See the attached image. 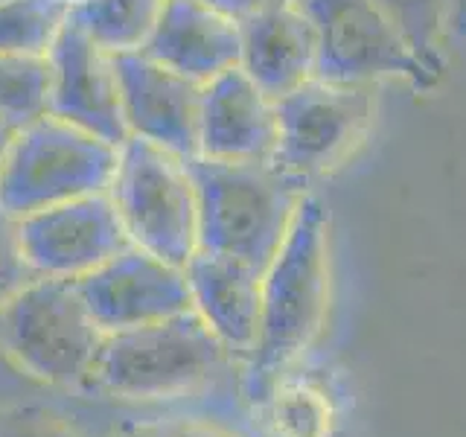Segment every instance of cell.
<instances>
[{
    "label": "cell",
    "instance_id": "cell-14",
    "mask_svg": "<svg viewBox=\"0 0 466 437\" xmlns=\"http://www.w3.org/2000/svg\"><path fill=\"white\" fill-rule=\"evenodd\" d=\"M184 271L193 312L230 356H251L259 339L262 271L245 259L201 248L189 257Z\"/></svg>",
    "mask_w": 466,
    "mask_h": 437
},
{
    "label": "cell",
    "instance_id": "cell-9",
    "mask_svg": "<svg viewBox=\"0 0 466 437\" xmlns=\"http://www.w3.org/2000/svg\"><path fill=\"white\" fill-rule=\"evenodd\" d=\"M21 239L33 271L58 280H82L131 245L108 193L21 216Z\"/></svg>",
    "mask_w": 466,
    "mask_h": 437
},
{
    "label": "cell",
    "instance_id": "cell-22",
    "mask_svg": "<svg viewBox=\"0 0 466 437\" xmlns=\"http://www.w3.org/2000/svg\"><path fill=\"white\" fill-rule=\"evenodd\" d=\"M274 422L283 437H320L324 434V408L315 400V393L303 388H289L277 393Z\"/></svg>",
    "mask_w": 466,
    "mask_h": 437
},
{
    "label": "cell",
    "instance_id": "cell-7",
    "mask_svg": "<svg viewBox=\"0 0 466 437\" xmlns=\"http://www.w3.org/2000/svg\"><path fill=\"white\" fill-rule=\"evenodd\" d=\"M376 111V85L309 79L277 99L274 164L309 184L339 167L368 135Z\"/></svg>",
    "mask_w": 466,
    "mask_h": 437
},
{
    "label": "cell",
    "instance_id": "cell-2",
    "mask_svg": "<svg viewBox=\"0 0 466 437\" xmlns=\"http://www.w3.org/2000/svg\"><path fill=\"white\" fill-rule=\"evenodd\" d=\"M329 216L324 201L306 193L280 251L262 271L259 339L251 359L254 382L295 361L324 327L329 295Z\"/></svg>",
    "mask_w": 466,
    "mask_h": 437
},
{
    "label": "cell",
    "instance_id": "cell-20",
    "mask_svg": "<svg viewBox=\"0 0 466 437\" xmlns=\"http://www.w3.org/2000/svg\"><path fill=\"white\" fill-rule=\"evenodd\" d=\"M70 15V0H4L0 53L47 56Z\"/></svg>",
    "mask_w": 466,
    "mask_h": 437
},
{
    "label": "cell",
    "instance_id": "cell-19",
    "mask_svg": "<svg viewBox=\"0 0 466 437\" xmlns=\"http://www.w3.org/2000/svg\"><path fill=\"white\" fill-rule=\"evenodd\" d=\"M382 15L408 44L417 62L434 79L443 70V41H449L451 0H373Z\"/></svg>",
    "mask_w": 466,
    "mask_h": 437
},
{
    "label": "cell",
    "instance_id": "cell-11",
    "mask_svg": "<svg viewBox=\"0 0 466 437\" xmlns=\"http://www.w3.org/2000/svg\"><path fill=\"white\" fill-rule=\"evenodd\" d=\"M128 137L149 140L164 149L198 155L201 85L155 62L143 50L114 56Z\"/></svg>",
    "mask_w": 466,
    "mask_h": 437
},
{
    "label": "cell",
    "instance_id": "cell-21",
    "mask_svg": "<svg viewBox=\"0 0 466 437\" xmlns=\"http://www.w3.org/2000/svg\"><path fill=\"white\" fill-rule=\"evenodd\" d=\"M35 271L24 254L21 218L0 208V312L35 280Z\"/></svg>",
    "mask_w": 466,
    "mask_h": 437
},
{
    "label": "cell",
    "instance_id": "cell-3",
    "mask_svg": "<svg viewBox=\"0 0 466 437\" xmlns=\"http://www.w3.org/2000/svg\"><path fill=\"white\" fill-rule=\"evenodd\" d=\"M228 361L225 344L189 310L157 324L108 332L87 385L116 400H172L208 385Z\"/></svg>",
    "mask_w": 466,
    "mask_h": 437
},
{
    "label": "cell",
    "instance_id": "cell-18",
    "mask_svg": "<svg viewBox=\"0 0 466 437\" xmlns=\"http://www.w3.org/2000/svg\"><path fill=\"white\" fill-rule=\"evenodd\" d=\"M53 70L47 56L0 53V123L12 131L50 114Z\"/></svg>",
    "mask_w": 466,
    "mask_h": 437
},
{
    "label": "cell",
    "instance_id": "cell-23",
    "mask_svg": "<svg viewBox=\"0 0 466 437\" xmlns=\"http://www.w3.org/2000/svg\"><path fill=\"white\" fill-rule=\"evenodd\" d=\"M0 437H82L50 408L15 405L0 408Z\"/></svg>",
    "mask_w": 466,
    "mask_h": 437
},
{
    "label": "cell",
    "instance_id": "cell-8",
    "mask_svg": "<svg viewBox=\"0 0 466 437\" xmlns=\"http://www.w3.org/2000/svg\"><path fill=\"white\" fill-rule=\"evenodd\" d=\"M318 38V79L376 85L408 79L431 87L437 79L422 67L373 0H298Z\"/></svg>",
    "mask_w": 466,
    "mask_h": 437
},
{
    "label": "cell",
    "instance_id": "cell-1",
    "mask_svg": "<svg viewBox=\"0 0 466 437\" xmlns=\"http://www.w3.org/2000/svg\"><path fill=\"white\" fill-rule=\"evenodd\" d=\"M198 204V248L266 271L306 196V181L274 160L187 158Z\"/></svg>",
    "mask_w": 466,
    "mask_h": 437
},
{
    "label": "cell",
    "instance_id": "cell-10",
    "mask_svg": "<svg viewBox=\"0 0 466 437\" xmlns=\"http://www.w3.org/2000/svg\"><path fill=\"white\" fill-rule=\"evenodd\" d=\"M76 283L106 335L157 324L193 310L187 271L137 245L123 248L106 266Z\"/></svg>",
    "mask_w": 466,
    "mask_h": 437
},
{
    "label": "cell",
    "instance_id": "cell-15",
    "mask_svg": "<svg viewBox=\"0 0 466 437\" xmlns=\"http://www.w3.org/2000/svg\"><path fill=\"white\" fill-rule=\"evenodd\" d=\"M143 53L187 79L208 85L239 67V21L204 0H164Z\"/></svg>",
    "mask_w": 466,
    "mask_h": 437
},
{
    "label": "cell",
    "instance_id": "cell-25",
    "mask_svg": "<svg viewBox=\"0 0 466 437\" xmlns=\"http://www.w3.org/2000/svg\"><path fill=\"white\" fill-rule=\"evenodd\" d=\"M204 4L230 15V18L242 21V18H248V15H254L259 9H268L274 4H286V0H204Z\"/></svg>",
    "mask_w": 466,
    "mask_h": 437
},
{
    "label": "cell",
    "instance_id": "cell-27",
    "mask_svg": "<svg viewBox=\"0 0 466 437\" xmlns=\"http://www.w3.org/2000/svg\"><path fill=\"white\" fill-rule=\"evenodd\" d=\"M15 131L9 126L0 123V175H4V164H6V155H9V143H12Z\"/></svg>",
    "mask_w": 466,
    "mask_h": 437
},
{
    "label": "cell",
    "instance_id": "cell-28",
    "mask_svg": "<svg viewBox=\"0 0 466 437\" xmlns=\"http://www.w3.org/2000/svg\"><path fill=\"white\" fill-rule=\"evenodd\" d=\"M0 4H4V0H0Z\"/></svg>",
    "mask_w": 466,
    "mask_h": 437
},
{
    "label": "cell",
    "instance_id": "cell-16",
    "mask_svg": "<svg viewBox=\"0 0 466 437\" xmlns=\"http://www.w3.org/2000/svg\"><path fill=\"white\" fill-rule=\"evenodd\" d=\"M239 67L274 102L318 76V38L298 0L274 4L239 21Z\"/></svg>",
    "mask_w": 466,
    "mask_h": 437
},
{
    "label": "cell",
    "instance_id": "cell-5",
    "mask_svg": "<svg viewBox=\"0 0 466 437\" xmlns=\"http://www.w3.org/2000/svg\"><path fill=\"white\" fill-rule=\"evenodd\" d=\"M120 146L44 114L12 135L0 175V208L26 216L70 198L108 193Z\"/></svg>",
    "mask_w": 466,
    "mask_h": 437
},
{
    "label": "cell",
    "instance_id": "cell-6",
    "mask_svg": "<svg viewBox=\"0 0 466 437\" xmlns=\"http://www.w3.org/2000/svg\"><path fill=\"white\" fill-rule=\"evenodd\" d=\"M108 196L131 245L181 269L198 251V204L187 158L128 137Z\"/></svg>",
    "mask_w": 466,
    "mask_h": 437
},
{
    "label": "cell",
    "instance_id": "cell-13",
    "mask_svg": "<svg viewBox=\"0 0 466 437\" xmlns=\"http://www.w3.org/2000/svg\"><path fill=\"white\" fill-rule=\"evenodd\" d=\"M277 146V102L233 67L201 85L198 155L216 160H271Z\"/></svg>",
    "mask_w": 466,
    "mask_h": 437
},
{
    "label": "cell",
    "instance_id": "cell-29",
    "mask_svg": "<svg viewBox=\"0 0 466 437\" xmlns=\"http://www.w3.org/2000/svg\"><path fill=\"white\" fill-rule=\"evenodd\" d=\"M70 4H73V0H70Z\"/></svg>",
    "mask_w": 466,
    "mask_h": 437
},
{
    "label": "cell",
    "instance_id": "cell-4",
    "mask_svg": "<svg viewBox=\"0 0 466 437\" xmlns=\"http://www.w3.org/2000/svg\"><path fill=\"white\" fill-rule=\"evenodd\" d=\"M102 341L76 280L35 277L0 312V350L44 385H87Z\"/></svg>",
    "mask_w": 466,
    "mask_h": 437
},
{
    "label": "cell",
    "instance_id": "cell-24",
    "mask_svg": "<svg viewBox=\"0 0 466 437\" xmlns=\"http://www.w3.org/2000/svg\"><path fill=\"white\" fill-rule=\"evenodd\" d=\"M116 437H242V434L218 426V422H208V420L172 417V420H155V422H146V426L126 429Z\"/></svg>",
    "mask_w": 466,
    "mask_h": 437
},
{
    "label": "cell",
    "instance_id": "cell-26",
    "mask_svg": "<svg viewBox=\"0 0 466 437\" xmlns=\"http://www.w3.org/2000/svg\"><path fill=\"white\" fill-rule=\"evenodd\" d=\"M449 38L451 41H466V0H451Z\"/></svg>",
    "mask_w": 466,
    "mask_h": 437
},
{
    "label": "cell",
    "instance_id": "cell-12",
    "mask_svg": "<svg viewBox=\"0 0 466 437\" xmlns=\"http://www.w3.org/2000/svg\"><path fill=\"white\" fill-rule=\"evenodd\" d=\"M47 58L53 70L50 114L114 146H123L128 128L114 56L67 21Z\"/></svg>",
    "mask_w": 466,
    "mask_h": 437
},
{
    "label": "cell",
    "instance_id": "cell-17",
    "mask_svg": "<svg viewBox=\"0 0 466 437\" xmlns=\"http://www.w3.org/2000/svg\"><path fill=\"white\" fill-rule=\"evenodd\" d=\"M164 0H73L67 21L111 56L143 50Z\"/></svg>",
    "mask_w": 466,
    "mask_h": 437
}]
</instances>
